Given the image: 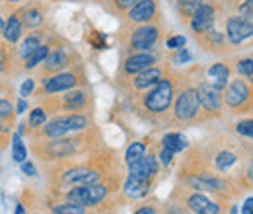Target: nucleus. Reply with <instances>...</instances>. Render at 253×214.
Wrapping results in <instances>:
<instances>
[{
	"label": "nucleus",
	"instance_id": "1",
	"mask_svg": "<svg viewBox=\"0 0 253 214\" xmlns=\"http://www.w3.org/2000/svg\"><path fill=\"white\" fill-rule=\"evenodd\" d=\"M175 97V84L169 76H162L156 86H152L148 92L142 95V107L154 115H162L164 111L169 109Z\"/></svg>",
	"mask_w": 253,
	"mask_h": 214
},
{
	"label": "nucleus",
	"instance_id": "2",
	"mask_svg": "<svg viewBox=\"0 0 253 214\" xmlns=\"http://www.w3.org/2000/svg\"><path fill=\"white\" fill-rule=\"evenodd\" d=\"M160 35H162V30H160L158 24L150 22V24H138V28L128 31L126 35V47L136 53V51H152L160 41Z\"/></svg>",
	"mask_w": 253,
	"mask_h": 214
},
{
	"label": "nucleus",
	"instance_id": "3",
	"mask_svg": "<svg viewBox=\"0 0 253 214\" xmlns=\"http://www.w3.org/2000/svg\"><path fill=\"white\" fill-rule=\"evenodd\" d=\"M173 99H175L173 101V115H175V119H179V121H193L199 115L201 101H199L195 86L183 88Z\"/></svg>",
	"mask_w": 253,
	"mask_h": 214
},
{
	"label": "nucleus",
	"instance_id": "4",
	"mask_svg": "<svg viewBox=\"0 0 253 214\" xmlns=\"http://www.w3.org/2000/svg\"><path fill=\"white\" fill-rule=\"evenodd\" d=\"M224 93V101L228 107L232 109H244V105L250 109L252 105V86H250V80H232L226 88Z\"/></svg>",
	"mask_w": 253,
	"mask_h": 214
},
{
	"label": "nucleus",
	"instance_id": "5",
	"mask_svg": "<svg viewBox=\"0 0 253 214\" xmlns=\"http://www.w3.org/2000/svg\"><path fill=\"white\" fill-rule=\"evenodd\" d=\"M160 16L158 0H138L132 8L126 10V24L138 26V24H150L156 22Z\"/></svg>",
	"mask_w": 253,
	"mask_h": 214
},
{
	"label": "nucleus",
	"instance_id": "6",
	"mask_svg": "<svg viewBox=\"0 0 253 214\" xmlns=\"http://www.w3.org/2000/svg\"><path fill=\"white\" fill-rule=\"evenodd\" d=\"M216 4L212 0H205L197 12L191 16L189 20V28L191 31L197 35V33H203V31H209L214 28V22H216Z\"/></svg>",
	"mask_w": 253,
	"mask_h": 214
},
{
	"label": "nucleus",
	"instance_id": "7",
	"mask_svg": "<svg viewBox=\"0 0 253 214\" xmlns=\"http://www.w3.org/2000/svg\"><path fill=\"white\" fill-rule=\"evenodd\" d=\"M253 33V22H248L242 16H230L226 20V41L230 45H240L248 39H252Z\"/></svg>",
	"mask_w": 253,
	"mask_h": 214
},
{
	"label": "nucleus",
	"instance_id": "8",
	"mask_svg": "<svg viewBox=\"0 0 253 214\" xmlns=\"http://www.w3.org/2000/svg\"><path fill=\"white\" fill-rule=\"evenodd\" d=\"M107 189L103 185H86V187H76L68 193V201L80 207H94L103 197Z\"/></svg>",
	"mask_w": 253,
	"mask_h": 214
},
{
	"label": "nucleus",
	"instance_id": "9",
	"mask_svg": "<svg viewBox=\"0 0 253 214\" xmlns=\"http://www.w3.org/2000/svg\"><path fill=\"white\" fill-rule=\"evenodd\" d=\"M88 127V119L84 115H70V117H59L55 121H51L45 127V134L47 136H63L70 130H78V128H86Z\"/></svg>",
	"mask_w": 253,
	"mask_h": 214
},
{
	"label": "nucleus",
	"instance_id": "10",
	"mask_svg": "<svg viewBox=\"0 0 253 214\" xmlns=\"http://www.w3.org/2000/svg\"><path fill=\"white\" fill-rule=\"evenodd\" d=\"M156 64V57L150 53V51H136V53H130L126 57L123 64H121V74L125 76H134L150 66Z\"/></svg>",
	"mask_w": 253,
	"mask_h": 214
},
{
	"label": "nucleus",
	"instance_id": "11",
	"mask_svg": "<svg viewBox=\"0 0 253 214\" xmlns=\"http://www.w3.org/2000/svg\"><path fill=\"white\" fill-rule=\"evenodd\" d=\"M78 84H80V76L76 72H57V74H51L49 78H45L43 92L45 93L64 92V90H72Z\"/></svg>",
	"mask_w": 253,
	"mask_h": 214
},
{
	"label": "nucleus",
	"instance_id": "12",
	"mask_svg": "<svg viewBox=\"0 0 253 214\" xmlns=\"http://www.w3.org/2000/svg\"><path fill=\"white\" fill-rule=\"evenodd\" d=\"M195 90L199 95V101H201V107H205L207 111H220L222 109V97L220 92L214 90L207 80L195 84Z\"/></svg>",
	"mask_w": 253,
	"mask_h": 214
},
{
	"label": "nucleus",
	"instance_id": "13",
	"mask_svg": "<svg viewBox=\"0 0 253 214\" xmlns=\"http://www.w3.org/2000/svg\"><path fill=\"white\" fill-rule=\"evenodd\" d=\"M162 76H164V70L154 64V66H150V68H146V70L134 74L132 80H130V88H132L134 92L150 90L152 86H156L160 80H162Z\"/></svg>",
	"mask_w": 253,
	"mask_h": 214
},
{
	"label": "nucleus",
	"instance_id": "14",
	"mask_svg": "<svg viewBox=\"0 0 253 214\" xmlns=\"http://www.w3.org/2000/svg\"><path fill=\"white\" fill-rule=\"evenodd\" d=\"M195 39L199 41V45L209 51V53H226V45H230L226 41V35L220 33L216 30H209V31H203V33H197Z\"/></svg>",
	"mask_w": 253,
	"mask_h": 214
},
{
	"label": "nucleus",
	"instance_id": "15",
	"mask_svg": "<svg viewBox=\"0 0 253 214\" xmlns=\"http://www.w3.org/2000/svg\"><path fill=\"white\" fill-rule=\"evenodd\" d=\"M158 173V164L154 156H140L134 164H130V177L132 179H146L150 181Z\"/></svg>",
	"mask_w": 253,
	"mask_h": 214
},
{
	"label": "nucleus",
	"instance_id": "16",
	"mask_svg": "<svg viewBox=\"0 0 253 214\" xmlns=\"http://www.w3.org/2000/svg\"><path fill=\"white\" fill-rule=\"evenodd\" d=\"M70 64V57H68V53L61 49V47H57V49H49V53H47V57L43 59V72L45 74H57V72H61L63 68H66Z\"/></svg>",
	"mask_w": 253,
	"mask_h": 214
},
{
	"label": "nucleus",
	"instance_id": "17",
	"mask_svg": "<svg viewBox=\"0 0 253 214\" xmlns=\"http://www.w3.org/2000/svg\"><path fill=\"white\" fill-rule=\"evenodd\" d=\"M18 12H20V20H22L24 30H37L39 26H43L45 14H47L41 4H30Z\"/></svg>",
	"mask_w": 253,
	"mask_h": 214
},
{
	"label": "nucleus",
	"instance_id": "18",
	"mask_svg": "<svg viewBox=\"0 0 253 214\" xmlns=\"http://www.w3.org/2000/svg\"><path fill=\"white\" fill-rule=\"evenodd\" d=\"M228 80H230V68L224 62H216V64H211L209 66V70H207V82L214 90L222 92L228 86Z\"/></svg>",
	"mask_w": 253,
	"mask_h": 214
},
{
	"label": "nucleus",
	"instance_id": "19",
	"mask_svg": "<svg viewBox=\"0 0 253 214\" xmlns=\"http://www.w3.org/2000/svg\"><path fill=\"white\" fill-rule=\"evenodd\" d=\"M2 35H4L6 43H10V45H12V43H18V41L22 39V35H24V26H22V20H20V12L10 14L8 22L4 24Z\"/></svg>",
	"mask_w": 253,
	"mask_h": 214
},
{
	"label": "nucleus",
	"instance_id": "20",
	"mask_svg": "<svg viewBox=\"0 0 253 214\" xmlns=\"http://www.w3.org/2000/svg\"><path fill=\"white\" fill-rule=\"evenodd\" d=\"M189 207L193 213L197 214H218L220 213V209H218V205H214V203H211L207 197H203V195H193L189 199Z\"/></svg>",
	"mask_w": 253,
	"mask_h": 214
},
{
	"label": "nucleus",
	"instance_id": "21",
	"mask_svg": "<svg viewBox=\"0 0 253 214\" xmlns=\"http://www.w3.org/2000/svg\"><path fill=\"white\" fill-rule=\"evenodd\" d=\"M18 43H20V47H18L20 59H28L33 51L41 45V31H33L32 35H26V39H20Z\"/></svg>",
	"mask_w": 253,
	"mask_h": 214
},
{
	"label": "nucleus",
	"instance_id": "22",
	"mask_svg": "<svg viewBox=\"0 0 253 214\" xmlns=\"http://www.w3.org/2000/svg\"><path fill=\"white\" fill-rule=\"evenodd\" d=\"M88 103V95L82 90H74V92H68L66 95H63V105L68 111H80L84 109Z\"/></svg>",
	"mask_w": 253,
	"mask_h": 214
},
{
	"label": "nucleus",
	"instance_id": "23",
	"mask_svg": "<svg viewBox=\"0 0 253 214\" xmlns=\"http://www.w3.org/2000/svg\"><path fill=\"white\" fill-rule=\"evenodd\" d=\"M203 2H205V0H173V6H175L177 16H179L185 24H189L191 16L197 12V8H199Z\"/></svg>",
	"mask_w": 253,
	"mask_h": 214
},
{
	"label": "nucleus",
	"instance_id": "24",
	"mask_svg": "<svg viewBox=\"0 0 253 214\" xmlns=\"http://www.w3.org/2000/svg\"><path fill=\"white\" fill-rule=\"evenodd\" d=\"M148 189H150V181H146V179H132V177H128V181L125 183V193L128 197H132V199L144 197L148 193Z\"/></svg>",
	"mask_w": 253,
	"mask_h": 214
},
{
	"label": "nucleus",
	"instance_id": "25",
	"mask_svg": "<svg viewBox=\"0 0 253 214\" xmlns=\"http://www.w3.org/2000/svg\"><path fill=\"white\" fill-rule=\"evenodd\" d=\"M49 49H51V45H49V43H43V45H39V47L33 51L28 59H24V62H26V64H24V66H26V70H33V68H37V66L43 62V59L47 57Z\"/></svg>",
	"mask_w": 253,
	"mask_h": 214
},
{
	"label": "nucleus",
	"instance_id": "26",
	"mask_svg": "<svg viewBox=\"0 0 253 214\" xmlns=\"http://www.w3.org/2000/svg\"><path fill=\"white\" fill-rule=\"evenodd\" d=\"M162 142H164V148L169 150V152H179V150H183V148L187 146L185 136H181V134H177V132H173V134H166Z\"/></svg>",
	"mask_w": 253,
	"mask_h": 214
},
{
	"label": "nucleus",
	"instance_id": "27",
	"mask_svg": "<svg viewBox=\"0 0 253 214\" xmlns=\"http://www.w3.org/2000/svg\"><path fill=\"white\" fill-rule=\"evenodd\" d=\"M138 0H107L105 8L111 12V14H125L128 8H132Z\"/></svg>",
	"mask_w": 253,
	"mask_h": 214
},
{
	"label": "nucleus",
	"instance_id": "28",
	"mask_svg": "<svg viewBox=\"0 0 253 214\" xmlns=\"http://www.w3.org/2000/svg\"><path fill=\"white\" fill-rule=\"evenodd\" d=\"M144 150H146V146H144V142H134V144H130L128 148H126V154H125V162L130 166V164H134L140 156H144Z\"/></svg>",
	"mask_w": 253,
	"mask_h": 214
},
{
	"label": "nucleus",
	"instance_id": "29",
	"mask_svg": "<svg viewBox=\"0 0 253 214\" xmlns=\"http://www.w3.org/2000/svg\"><path fill=\"white\" fill-rule=\"evenodd\" d=\"M49 150L55 154V156H68V154H72V140H53L51 142V146H49Z\"/></svg>",
	"mask_w": 253,
	"mask_h": 214
},
{
	"label": "nucleus",
	"instance_id": "30",
	"mask_svg": "<svg viewBox=\"0 0 253 214\" xmlns=\"http://www.w3.org/2000/svg\"><path fill=\"white\" fill-rule=\"evenodd\" d=\"M12 156H14V160H16V162H26V158H28L26 146L22 144V140H20V136H18V134L14 136V144H12Z\"/></svg>",
	"mask_w": 253,
	"mask_h": 214
},
{
	"label": "nucleus",
	"instance_id": "31",
	"mask_svg": "<svg viewBox=\"0 0 253 214\" xmlns=\"http://www.w3.org/2000/svg\"><path fill=\"white\" fill-rule=\"evenodd\" d=\"M53 213L55 214H84V207L74 205V203H68V205H57V207H53Z\"/></svg>",
	"mask_w": 253,
	"mask_h": 214
},
{
	"label": "nucleus",
	"instance_id": "32",
	"mask_svg": "<svg viewBox=\"0 0 253 214\" xmlns=\"http://www.w3.org/2000/svg\"><path fill=\"white\" fill-rule=\"evenodd\" d=\"M234 162H236V156L232 152H222L216 156V168L220 171H226L230 166H234Z\"/></svg>",
	"mask_w": 253,
	"mask_h": 214
},
{
	"label": "nucleus",
	"instance_id": "33",
	"mask_svg": "<svg viewBox=\"0 0 253 214\" xmlns=\"http://www.w3.org/2000/svg\"><path fill=\"white\" fill-rule=\"evenodd\" d=\"M238 72H240V76H246L248 80H252V78H253V61H252V57H246V59H242V61L238 62Z\"/></svg>",
	"mask_w": 253,
	"mask_h": 214
},
{
	"label": "nucleus",
	"instance_id": "34",
	"mask_svg": "<svg viewBox=\"0 0 253 214\" xmlns=\"http://www.w3.org/2000/svg\"><path fill=\"white\" fill-rule=\"evenodd\" d=\"M238 10H240V16H242V18H246L248 22H253V0L242 2V4L238 6Z\"/></svg>",
	"mask_w": 253,
	"mask_h": 214
},
{
	"label": "nucleus",
	"instance_id": "35",
	"mask_svg": "<svg viewBox=\"0 0 253 214\" xmlns=\"http://www.w3.org/2000/svg\"><path fill=\"white\" fill-rule=\"evenodd\" d=\"M45 123V111L41 109V107H35L32 111V115H30V125H32L33 128H37V127H41Z\"/></svg>",
	"mask_w": 253,
	"mask_h": 214
},
{
	"label": "nucleus",
	"instance_id": "36",
	"mask_svg": "<svg viewBox=\"0 0 253 214\" xmlns=\"http://www.w3.org/2000/svg\"><path fill=\"white\" fill-rule=\"evenodd\" d=\"M175 51H177V53L173 55V62H175V64H185V62H189L191 59H193L189 49H183V47H181V49H175Z\"/></svg>",
	"mask_w": 253,
	"mask_h": 214
},
{
	"label": "nucleus",
	"instance_id": "37",
	"mask_svg": "<svg viewBox=\"0 0 253 214\" xmlns=\"http://www.w3.org/2000/svg\"><path fill=\"white\" fill-rule=\"evenodd\" d=\"M90 43L94 45V49L97 51H103L107 45H105V37L99 33V31H92V37H90Z\"/></svg>",
	"mask_w": 253,
	"mask_h": 214
},
{
	"label": "nucleus",
	"instance_id": "38",
	"mask_svg": "<svg viewBox=\"0 0 253 214\" xmlns=\"http://www.w3.org/2000/svg\"><path fill=\"white\" fill-rule=\"evenodd\" d=\"M12 117V103L4 97H0V121L2 119H10Z\"/></svg>",
	"mask_w": 253,
	"mask_h": 214
},
{
	"label": "nucleus",
	"instance_id": "39",
	"mask_svg": "<svg viewBox=\"0 0 253 214\" xmlns=\"http://www.w3.org/2000/svg\"><path fill=\"white\" fill-rule=\"evenodd\" d=\"M238 132H240V134H244V136H248V138H252V136H253V123H252V119L240 123V125H238Z\"/></svg>",
	"mask_w": 253,
	"mask_h": 214
},
{
	"label": "nucleus",
	"instance_id": "40",
	"mask_svg": "<svg viewBox=\"0 0 253 214\" xmlns=\"http://www.w3.org/2000/svg\"><path fill=\"white\" fill-rule=\"evenodd\" d=\"M181 47H185V37L183 35H175V37H169L168 39V49H181Z\"/></svg>",
	"mask_w": 253,
	"mask_h": 214
},
{
	"label": "nucleus",
	"instance_id": "41",
	"mask_svg": "<svg viewBox=\"0 0 253 214\" xmlns=\"http://www.w3.org/2000/svg\"><path fill=\"white\" fill-rule=\"evenodd\" d=\"M32 92H33V80H30V78H28V80L22 84V90H20V93L26 97V95H30Z\"/></svg>",
	"mask_w": 253,
	"mask_h": 214
},
{
	"label": "nucleus",
	"instance_id": "42",
	"mask_svg": "<svg viewBox=\"0 0 253 214\" xmlns=\"http://www.w3.org/2000/svg\"><path fill=\"white\" fill-rule=\"evenodd\" d=\"M22 171L26 175H35V168H33V164H30V162H22Z\"/></svg>",
	"mask_w": 253,
	"mask_h": 214
},
{
	"label": "nucleus",
	"instance_id": "43",
	"mask_svg": "<svg viewBox=\"0 0 253 214\" xmlns=\"http://www.w3.org/2000/svg\"><path fill=\"white\" fill-rule=\"evenodd\" d=\"M242 214H253V199H252V197L246 201V205H244V211H242Z\"/></svg>",
	"mask_w": 253,
	"mask_h": 214
},
{
	"label": "nucleus",
	"instance_id": "44",
	"mask_svg": "<svg viewBox=\"0 0 253 214\" xmlns=\"http://www.w3.org/2000/svg\"><path fill=\"white\" fill-rule=\"evenodd\" d=\"M160 158H162V162H164V164H169V162H171V158H173V152H169V150H166V148H164V152L160 154Z\"/></svg>",
	"mask_w": 253,
	"mask_h": 214
},
{
	"label": "nucleus",
	"instance_id": "45",
	"mask_svg": "<svg viewBox=\"0 0 253 214\" xmlns=\"http://www.w3.org/2000/svg\"><path fill=\"white\" fill-rule=\"evenodd\" d=\"M26 109H28V103H26V99L22 97V99L18 101V113H24Z\"/></svg>",
	"mask_w": 253,
	"mask_h": 214
},
{
	"label": "nucleus",
	"instance_id": "46",
	"mask_svg": "<svg viewBox=\"0 0 253 214\" xmlns=\"http://www.w3.org/2000/svg\"><path fill=\"white\" fill-rule=\"evenodd\" d=\"M134 214H154L152 209H140V211H136Z\"/></svg>",
	"mask_w": 253,
	"mask_h": 214
},
{
	"label": "nucleus",
	"instance_id": "47",
	"mask_svg": "<svg viewBox=\"0 0 253 214\" xmlns=\"http://www.w3.org/2000/svg\"><path fill=\"white\" fill-rule=\"evenodd\" d=\"M4 24H6V22H4V18H2V14H0V35H2V31H4Z\"/></svg>",
	"mask_w": 253,
	"mask_h": 214
},
{
	"label": "nucleus",
	"instance_id": "48",
	"mask_svg": "<svg viewBox=\"0 0 253 214\" xmlns=\"http://www.w3.org/2000/svg\"><path fill=\"white\" fill-rule=\"evenodd\" d=\"M4 70V59H0V72Z\"/></svg>",
	"mask_w": 253,
	"mask_h": 214
},
{
	"label": "nucleus",
	"instance_id": "49",
	"mask_svg": "<svg viewBox=\"0 0 253 214\" xmlns=\"http://www.w3.org/2000/svg\"><path fill=\"white\" fill-rule=\"evenodd\" d=\"M16 214H24V209H22V207H18V211H16Z\"/></svg>",
	"mask_w": 253,
	"mask_h": 214
},
{
	"label": "nucleus",
	"instance_id": "50",
	"mask_svg": "<svg viewBox=\"0 0 253 214\" xmlns=\"http://www.w3.org/2000/svg\"><path fill=\"white\" fill-rule=\"evenodd\" d=\"M6 2H20V0H6Z\"/></svg>",
	"mask_w": 253,
	"mask_h": 214
},
{
	"label": "nucleus",
	"instance_id": "51",
	"mask_svg": "<svg viewBox=\"0 0 253 214\" xmlns=\"http://www.w3.org/2000/svg\"><path fill=\"white\" fill-rule=\"evenodd\" d=\"M0 59H2V47H0Z\"/></svg>",
	"mask_w": 253,
	"mask_h": 214
},
{
	"label": "nucleus",
	"instance_id": "52",
	"mask_svg": "<svg viewBox=\"0 0 253 214\" xmlns=\"http://www.w3.org/2000/svg\"><path fill=\"white\" fill-rule=\"evenodd\" d=\"M0 2H2V0H0Z\"/></svg>",
	"mask_w": 253,
	"mask_h": 214
}]
</instances>
